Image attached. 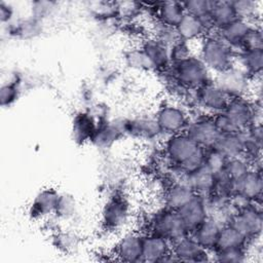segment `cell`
<instances>
[{
	"label": "cell",
	"instance_id": "6da1fadb",
	"mask_svg": "<svg viewBox=\"0 0 263 263\" xmlns=\"http://www.w3.org/2000/svg\"><path fill=\"white\" fill-rule=\"evenodd\" d=\"M166 163L183 174H189L204 162L205 149L197 145L185 132L165 137L163 142Z\"/></svg>",
	"mask_w": 263,
	"mask_h": 263
},
{
	"label": "cell",
	"instance_id": "7a4b0ae2",
	"mask_svg": "<svg viewBox=\"0 0 263 263\" xmlns=\"http://www.w3.org/2000/svg\"><path fill=\"white\" fill-rule=\"evenodd\" d=\"M214 121L221 134L242 132L261 123V104L251 98L229 99L224 110L214 115Z\"/></svg>",
	"mask_w": 263,
	"mask_h": 263
},
{
	"label": "cell",
	"instance_id": "3957f363",
	"mask_svg": "<svg viewBox=\"0 0 263 263\" xmlns=\"http://www.w3.org/2000/svg\"><path fill=\"white\" fill-rule=\"evenodd\" d=\"M235 51L225 43L216 32L206 34L198 41L197 55L215 75L227 70L234 65Z\"/></svg>",
	"mask_w": 263,
	"mask_h": 263
},
{
	"label": "cell",
	"instance_id": "277c9868",
	"mask_svg": "<svg viewBox=\"0 0 263 263\" xmlns=\"http://www.w3.org/2000/svg\"><path fill=\"white\" fill-rule=\"evenodd\" d=\"M160 74H164V78L178 82L188 90L196 89L213 79V74L196 53L182 62L171 64Z\"/></svg>",
	"mask_w": 263,
	"mask_h": 263
},
{
	"label": "cell",
	"instance_id": "5b68a950",
	"mask_svg": "<svg viewBox=\"0 0 263 263\" xmlns=\"http://www.w3.org/2000/svg\"><path fill=\"white\" fill-rule=\"evenodd\" d=\"M185 100L195 108V112L214 116L224 110L229 98L212 79L200 87L190 90Z\"/></svg>",
	"mask_w": 263,
	"mask_h": 263
},
{
	"label": "cell",
	"instance_id": "8992f818",
	"mask_svg": "<svg viewBox=\"0 0 263 263\" xmlns=\"http://www.w3.org/2000/svg\"><path fill=\"white\" fill-rule=\"evenodd\" d=\"M149 232L167 239L171 243L189 234L179 212L165 206L157 210L152 215L149 221Z\"/></svg>",
	"mask_w": 263,
	"mask_h": 263
},
{
	"label": "cell",
	"instance_id": "52a82bcc",
	"mask_svg": "<svg viewBox=\"0 0 263 263\" xmlns=\"http://www.w3.org/2000/svg\"><path fill=\"white\" fill-rule=\"evenodd\" d=\"M154 116L164 137L184 132L190 119L188 109L175 100L161 103Z\"/></svg>",
	"mask_w": 263,
	"mask_h": 263
},
{
	"label": "cell",
	"instance_id": "ba28073f",
	"mask_svg": "<svg viewBox=\"0 0 263 263\" xmlns=\"http://www.w3.org/2000/svg\"><path fill=\"white\" fill-rule=\"evenodd\" d=\"M229 224H231L247 238V248L257 243V241L260 240L263 226V214L261 205L251 203L238 210Z\"/></svg>",
	"mask_w": 263,
	"mask_h": 263
},
{
	"label": "cell",
	"instance_id": "9c48e42d",
	"mask_svg": "<svg viewBox=\"0 0 263 263\" xmlns=\"http://www.w3.org/2000/svg\"><path fill=\"white\" fill-rule=\"evenodd\" d=\"M253 80L240 68L233 65L227 70L213 75V81L229 98H250Z\"/></svg>",
	"mask_w": 263,
	"mask_h": 263
},
{
	"label": "cell",
	"instance_id": "30bf717a",
	"mask_svg": "<svg viewBox=\"0 0 263 263\" xmlns=\"http://www.w3.org/2000/svg\"><path fill=\"white\" fill-rule=\"evenodd\" d=\"M130 215L129 200L124 194L116 192L108 197L102 209V226L108 231L118 230L128 222Z\"/></svg>",
	"mask_w": 263,
	"mask_h": 263
},
{
	"label": "cell",
	"instance_id": "8fae6325",
	"mask_svg": "<svg viewBox=\"0 0 263 263\" xmlns=\"http://www.w3.org/2000/svg\"><path fill=\"white\" fill-rule=\"evenodd\" d=\"M185 128V133L203 149H211L221 134L214 121V116L195 112Z\"/></svg>",
	"mask_w": 263,
	"mask_h": 263
},
{
	"label": "cell",
	"instance_id": "7c38bea8",
	"mask_svg": "<svg viewBox=\"0 0 263 263\" xmlns=\"http://www.w3.org/2000/svg\"><path fill=\"white\" fill-rule=\"evenodd\" d=\"M125 134V117L99 120L97 130L91 139V143L101 149H108L115 144Z\"/></svg>",
	"mask_w": 263,
	"mask_h": 263
},
{
	"label": "cell",
	"instance_id": "4fadbf2b",
	"mask_svg": "<svg viewBox=\"0 0 263 263\" xmlns=\"http://www.w3.org/2000/svg\"><path fill=\"white\" fill-rule=\"evenodd\" d=\"M172 261H176V259L172 254V243L167 239L152 232L143 234V262L161 263Z\"/></svg>",
	"mask_w": 263,
	"mask_h": 263
},
{
	"label": "cell",
	"instance_id": "5bb4252c",
	"mask_svg": "<svg viewBox=\"0 0 263 263\" xmlns=\"http://www.w3.org/2000/svg\"><path fill=\"white\" fill-rule=\"evenodd\" d=\"M172 254L177 262L197 263L212 260V253L203 249L190 234L172 243Z\"/></svg>",
	"mask_w": 263,
	"mask_h": 263
},
{
	"label": "cell",
	"instance_id": "9a60e30c",
	"mask_svg": "<svg viewBox=\"0 0 263 263\" xmlns=\"http://www.w3.org/2000/svg\"><path fill=\"white\" fill-rule=\"evenodd\" d=\"M125 134L126 136L145 141H153L163 136L155 116L147 114L125 117Z\"/></svg>",
	"mask_w": 263,
	"mask_h": 263
},
{
	"label": "cell",
	"instance_id": "2e32d148",
	"mask_svg": "<svg viewBox=\"0 0 263 263\" xmlns=\"http://www.w3.org/2000/svg\"><path fill=\"white\" fill-rule=\"evenodd\" d=\"M114 255L119 261L143 262V234L137 231L124 233L115 245Z\"/></svg>",
	"mask_w": 263,
	"mask_h": 263
},
{
	"label": "cell",
	"instance_id": "e0dca14e",
	"mask_svg": "<svg viewBox=\"0 0 263 263\" xmlns=\"http://www.w3.org/2000/svg\"><path fill=\"white\" fill-rule=\"evenodd\" d=\"M234 194L261 205L263 195L262 171L251 168L245 176L234 182Z\"/></svg>",
	"mask_w": 263,
	"mask_h": 263
},
{
	"label": "cell",
	"instance_id": "ac0fdd59",
	"mask_svg": "<svg viewBox=\"0 0 263 263\" xmlns=\"http://www.w3.org/2000/svg\"><path fill=\"white\" fill-rule=\"evenodd\" d=\"M60 194L61 193L52 187L41 189L30 204V217L34 220H41L54 215Z\"/></svg>",
	"mask_w": 263,
	"mask_h": 263
},
{
	"label": "cell",
	"instance_id": "d6986e66",
	"mask_svg": "<svg viewBox=\"0 0 263 263\" xmlns=\"http://www.w3.org/2000/svg\"><path fill=\"white\" fill-rule=\"evenodd\" d=\"M139 46L147 55L155 72L160 73L171 66L172 63L170 58V48L155 39L153 36L150 35L142 39Z\"/></svg>",
	"mask_w": 263,
	"mask_h": 263
},
{
	"label": "cell",
	"instance_id": "ffe728a7",
	"mask_svg": "<svg viewBox=\"0 0 263 263\" xmlns=\"http://www.w3.org/2000/svg\"><path fill=\"white\" fill-rule=\"evenodd\" d=\"M99 120L88 111H80L76 113L72 119L71 130L73 140L77 144H85L91 142L97 130Z\"/></svg>",
	"mask_w": 263,
	"mask_h": 263
},
{
	"label": "cell",
	"instance_id": "44dd1931",
	"mask_svg": "<svg viewBox=\"0 0 263 263\" xmlns=\"http://www.w3.org/2000/svg\"><path fill=\"white\" fill-rule=\"evenodd\" d=\"M253 25L254 24L251 22L236 17L216 33L235 52H238L241 49L242 42Z\"/></svg>",
	"mask_w": 263,
	"mask_h": 263
},
{
	"label": "cell",
	"instance_id": "7402d4cb",
	"mask_svg": "<svg viewBox=\"0 0 263 263\" xmlns=\"http://www.w3.org/2000/svg\"><path fill=\"white\" fill-rule=\"evenodd\" d=\"M196 193L184 182H172L167 185L163 193V206L179 211L189 202Z\"/></svg>",
	"mask_w": 263,
	"mask_h": 263
},
{
	"label": "cell",
	"instance_id": "603a6c76",
	"mask_svg": "<svg viewBox=\"0 0 263 263\" xmlns=\"http://www.w3.org/2000/svg\"><path fill=\"white\" fill-rule=\"evenodd\" d=\"M178 212L183 222L185 223L189 233L208 218V211L204 198L203 196L198 194H196Z\"/></svg>",
	"mask_w": 263,
	"mask_h": 263
},
{
	"label": "cell",
	"instance_id": "cb8c5ba5",
	"mask_svg": "<svg viewBox=\"0 0 263 263\" xmlns=\"http://www.w3.org/2000/svg\"><path fill=\"white\" fill-rule=\"evenodd\" d=\"M180 181L186 183L196 194L206 196L212 192L215 175L203 164L189 174H183Z\"/></svg>",
	"mask_w": 263,
	"mask_h": 263
},
{
	"label": "cell",
	"instance_id": "d4e9b609",
	"mask_svg": "<svg viewBox=\"0 0 263 263\" xmlns=\"http://www.w3.org/2000/svg\"><path fill=\"white\" fill-rule=\"evenodd\" d=\"M150 8L153 10V15L161 23L176 27L185 15L183 3L180 1H162L153 3Z\"/></svg>",
	"mask_w": 263,
	"mask_h": 263
},
{
	"label": "cell",
	"instance_id": "484cf974",
	"mask_svg": "<svg viewBox=\"0 0 263 263\" xmlns=\"http://www.w3.org/2000/svg\"><path fill=\"white\" fill-rule=\"evenodd\" d=\"M176 29L179 38L189 43L198 42L209 34L202 21L189 13H185L183 18L176 26Z\"/></svg>",
	"mask_w": 263,
	"mask_h": 263
},
{
	"label": "cell",
	"instance_id": "4316f807",
	"mask_svg": "<svg viewBox=\"0 0 263 263\" xmlns=\"http://www.w3.org/2000/svg\"><path fill=\"white\" fill-rule=\"evenodd\" d=\"M220 226L216 221L208 217L203 222H201L195 229H193L189 234L206 251L212 253L216 249L218 241Z\"/></svg>",
	"mask_w": 263,
	"mask_h": 263
},
{
	"label": "cell",
	"instance_id": "83f0119b",
	"mask_svg": "<svg viewBox=\"0 0 263 263\" xmlns=\"http://www.w3.org/2000/svg\"><path fill=\"white\" fill-rule=\"evenodd\" d=\"M234 65L252 79L261 77L263 69V49L240 50L235 53Z\"/></svg>",
	"mask_w": 263,
	"mask_h": 263
},
{
	"label": "cell",
	"instance_id": "f1b7e54d",
	"mask_svg": "<svg viewBox=\"0 0 263 263\" xmlns=\"http://www.w3.org/2000/svg\"><path fill=\"white\" fill-rule=\"evenodd\" d=\"M212 148L220 152L227 159L243 156V142L241 132L220 134Z\"/></svg>",
	"mask_w": 263,
	"mask_h": 263
},
{
	"label": "cell",
	"instance_id": "f546056e",
	"mask_svg": "<svg viewBox=\"0 0 263 263\" xmlns=\"http://www.w3.org/2000/svg\"><path fill=\"white\" fill-rule=\"evenodd\" d=\"M235 18L236 16L231 4V0H213V5L210 11V20L215 32L222 29Z\"/></svg>",
	"mask_w": 263,
	"mask_h": 263
},
{
	"label": "cell",
	"instance_id": "4dcf8cb0",
	"mask_svg": "<svg viewBox=\"0 0 263 263\" xmlns=\"http://www.w3.org/2000/svg\"><path fill=\"white\" fill-rule=\"evenodd\" d=\"M247 245H248L247 238L240 232H238L231 224H227L221 227L216 249L214 251L235 248V247L247 248Z\"/></svg>",
	"mask_w": 263,
	"mask_h": 263
},
{
	"label": "cell",
	"instance_id": "1f68e13d",
	"mask_svg": "<svg viewBox=\"0 0 263 263\" xmlns=\"http://www.w3.org/2000/svg\"><path fill=\"white\" fill-rule=\"evenodd\" d=\"M123 59L126 67L130 70L138 72H155L152 64L139 45L126 50Z\"/></svg>",
	"mask_w": 263,
	"mask_h": 263
},
{
	"label": "cell",
	"instance_id": "d6a6232c",
	"mask_svg": "<svg viewBox=\"0 0 263 263\" xmlns=\"http://www.w3.org/2000/svg\"><path fill=\"white\" fill-rule=\"evenodd\" d=\"M150 29L151 36H153L155 39L166 45L168 48L176 44L179 40H181L179 38L176 27H172L161 23L154 15L150 23Z\"/></svg>",
	"mask_w": 263,
	"mask_h": 263
},
{
	"label": "cell",
	"instance_id": "836d02e7",
	"mask_svg": "<svg viewBox=\"0 0 263 263\" xmlns=\"http://www.w3.org/2000/svg\"><path fill=\"white\" fill-rule=\"evenodd\" d=\"M231 4L237 18L257 24L260 16L261 2L254 0H231Z\"/></svg>",
	"mask_w": 263,
	"mask_h": 263
},
{
	"label": "cell",
	"instance_id": "e575fe53",
	"mask_svg": "<svg viewBox=\"0 0 263 263\" xmlns=\"http://www.w3.org/2000/svg\"><path fill=\"white\" fill-rule=\"evenodd\" d=\"M212 260L223 263H242L248 260V249L246 247H235L212 252Z\"/></svg>",
	"mask_w": 263,
	"mask_h": 263
},
{
	"label": "cell",
	"instance_id": "d590c367",
	"mask_svg": "<svg viewBox=\"0 0 263 263\" xmlns=\"http://www.w3.org/2000/svg\"><path fill=\"white\" fill-rule=\"evenodd\" d=\"M80 238L79 236L72 231L62 230L57 232L53 235V245L54 247L65 254H70L75 252L79 248Z\"/></svg>",
	"mask_w": 263,
	"mask_h": 263
},
{
	"label": "cell",
	"instance_id": "8d00e7d4",
	"mask_svg": "<svg viewBox=\"0 0 263 263\" xmlns=\"http://www.w3.org/2000/svg\"><path fill=\"white\" fill-rule=\"evenodd\" d=\"M252 168L250 160L245 156L229 158L226 161L224 172L233 181L236 182Z\"/></svg>",
	"mask_w": 263,
	"mask_h": 263
},
{
	"label": "cell",
	"instance_id": "74e56055",
	"mask_svg": "<svg viewBox=\"0 0 263 263\" xmlns=\"http://www.w3.org/2000/svg\"><path fill=\"white\" fill-rule=\"evenodd\" d=\"M76 200L68 193H61L55 208L54 216L60 220H69L76 213Z\"/></svg>",
	"mask_w": 263,
	"mask_h": 263
},
{
	"label": "cell",
	"instance_id": "f35d334b",
	"mask_svg": "<svg viewBox=\"0 0 263 263\" xmlns=\"http://www.w3.org/2000/svg\"><path fill=\"white\" fill-rule=\"evenodd\" d=\"M116 17L122 21H130L144 10L143 3L134 1L114 2Z\"/></svg>",
	"mask_w": 263,
	"mask_h": 263
},
{
	"label": "cell",
	"instance_id": "ab89813d",
	"mask_svg": "<svg viewBox=\"0 0 263 263\" xmlns=\"http://www.w3.org/2000/svg\"><path fill=\"white\" fill-rule=\"evenodd\" d=\"M211 193L224 198H231L234 194V182L225 174L224 171L215 175V181Z\"/></svg>",
	"mask_w": 263,
	"mask_h": 263
},
{
	"label": "cell",
	"instance_id": "60d3db41",
	"mask_svg": "<svg viewBox=\"0 0 263 263\" xmlns=\"http://www.w3.org/2000/svg\"><path fill=\"white\" fill-rule=\"evenodd\" d=\"M182 3L186 13L192 14L202 20L210 15L213 0H188L183 1Z\"/></svg>",
	"mask_w": 263,
	"mask_h": 263
},
{
	"label": "cell",
	"instance_id": "b9f144b4",
	"mask_svg": "<svg viewBox=\"0 0 263 263\" xmlns=\"http://www.w3.org/2000/svg\"><path fill=\"white\" fill-rule=\"evenodd\" d=\"M263 49V33L261 26L254 24L247 34L240 50H257ZM239 50V51H240Z\"/></svg>",
	"mask_w": 263,
	"mask_h": 263
},
{
	"label": "cell",
	"instance_id": "7bdbcfd3",
	"mask_svg": "<svg viewBox=\"0 0 263 263\" xmlns=\"http://www.w3.org/2000/svg\"><path fill=\"white\" fill-rule=\"evenodd\" d=\"M227 158L223 156L220 152L215 150L214 148L206 149L204 155V162L203 164L214 174L217 175L224 171Z\"/></svg>",
	"mask_w": 263,
	"mask_h": 263
},
{
	"label": "cell",
	"instance_id": "ee69618b",
	"mask_svg": "<svg viewBox=\"0 0 263 263\" xmlns=\"http://www.w3.org/2000/svg\"><path fill=\"white\" fill-rule=\"evenodd\" d=\"M38 23H39V20H37L31 15L30 18H26L21 22H17L15 26H12V33H14L15 36L17 35V36H22L24 38L33 37L39 31Z\"/></svg>",
	"mask_w": 263,
	"mask_h": 263
},
{
	"label": "cell",
	"instance_id": "f6af8a7d",
	"mask_svg": "<svg viewBox=\"0 0 263 263\" xmlns=\"http://www.w3.org/2000/svg\"><path fill=\"white\" fill-rule=\"evenodd\" d=\"M194 53L195 52L192 49V43L183 40H179L176 44L170 47V58L172 64L182 62Z\"/></svg>",
	"mask_w": 263,
	"mask_h": 263
},
{
	"label": "cell",
	"instance_id": "bcb514c9",
	"mask_svg": "<svg viewBox=\"0 0 263 263\" xmlns=\"http://www.w3.org/2000/svg\"><path fill=\"white\" fill-rule=\"evenodd\" d=\"M20 96V83L16 80L7 82L1 86L0 89V102L3 107H9L12 105Z\"/></svg>",
	"mask_w": 263,
	"mask_h": 263
},
{
	"label": "cell",
	"instance_id": "7dc6e473",
	"mask_svg": "<svg viewBox=\"0 0 263 263\" xmlns=\"http://www.w3.org/2000/svg\"><path fill=\"white\" fill-rule=\"evenodd\" d=\"M53 5L54 3L45 2V1H37L32 3V16L40 21L46 14L50 13L52 8H54Z\"/></svg>",
	"mask_w": 263,
	"mask_h": 263
},
{
	"label": "cell",
	"instance_id": "c3c4849f",
	"mask_svg": "<svg viewBox=\"0 0 263 263\" xmlns=\"http://www.w3.org/2000/svg\"><path fill=\"white\" fill-rule=\"evenodd\" d=\"M13 17V8L6 2H1L0 4V18H1V23L5 24V23H10V21Z\"/></svg>",
	"mask_w": 263,
	"mask_h": 263
}]
</instances>
